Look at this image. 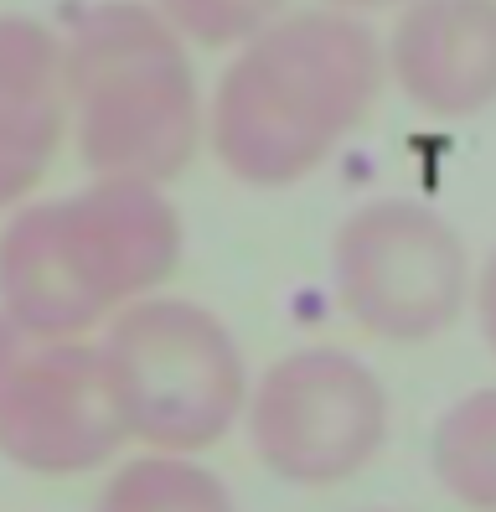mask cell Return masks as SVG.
<instances>
[{
	"instance_id": "277c9868",
	"label": "cell",
	"mask_w": 496,
	"mask_h": 512,
	"mask_svg": "<svg viewBox=\"0 0 496 512\" xmlns=\"http://www.w3.org/2000/svg\"><path fill=\"white\" fill-rule=\"evenodd\" d=\"M93 347L124 445L161 456H207L243 430L254 373L233 326L202 300L161 290L114 316Z\"/></svg>"
},
{
	"instance_id": "8fae6325",
	"label": "cell",
	"mask_w": 496,
	"mask_h": 512,
	"mask_svg": "<svg viewBox=\"0 0 496 512\" xmlns=\"http://www.w3.org/2000/svg\"><path fill=\"white\" fill-rule=\"evenodd\" d=\"M93 507H104V512H238L228 481L202 456H161V450L119 456Z\"/></svg>"
},
{
	"instance_id": "52a82bcc",
	"label": "cell",
	"mask_w": 496,
	"mask_h": 512,
	"mask_svg": "<svg viewBox=\"0 0 496 512\" xmlns=\"http://www.w3.org/2000/svg\"><path fill=\"white\" fill-rule=\"evenodd\" d=\"M124 456L93 342L31 337L0 316V461L31 476H88Z\"/></svg>"
},
{
	"instance_id": "9a60e30c",
	"label": "cell",
	"mask_w": 496,
	"mask_h": 512,
	"mask_svg": "<svg viewBox=\"0 0 496 512\" xmlns=\"http://www.w3.org/2000/svg\"><path fill=\"white\" fill-rule=\"evenodd\" d=\"M357 512H398V507H357Z\"/></svg>"
},
{
	"instance_id": "3957f363",
	"label": "cell",
	"mask_w": 496,
	"mask_h": 512,
	"mask_svg": "<svg viewBox=\"0 0 496 512\" xmlns=\"http://www.w3.org/2000/svg\"><path fill=\"white\" fill-rule=\"evenodd\" d=\"M68 145L93 182L166 187L207 150V94L150 0H99L62 32Z\"/></svg>"
},
{
	"instance_id": "7c38bea8",
	"label": "cell",
	"mask_w": 496,
	"mask_h": 512,
	"mask_svg": "<svg viewBox=\"0 0 496 512\" xmlns=\"http://www.w3.org/2000/svg\"><path fill=\"white\" fill-rule=\"evenodd\" d=\"M192 52H238L290 11V0H150Z\"/></svg>"
},
{
	"instance_id": "5bb4252c",
	"label": "cell",
	"mask_w": 496,
	"mask_h": 512,
	"mask_svg": "<svg viewBox=\"0 0 496 512\" xmlns=\"http://www.w3.org/2000/svg\"><path fill=\"white\" fill-rule=\"evenodd\" d=\"M316 6H326V11H341V16H357V21H367V16H378V11H403L409 0H316Z\"/></svg>"
},
{
	"instance_id": "30bf717a",
	"label": "cell",
	"mask_w": 496,
	"mask_h": 512,
	"mask_svg": "<svg viewBox=\"0 0 496 512\" xmlns=\"http://www.w3.org/2000/svg\"><path fill=\"white\" fill-rule=\"evenodd\" d=\"M429 476L455 507L496 512V383L460 394L434 419Z\"/></svg>"
},
{
	"instance_id": "2e32d148",
	"label": "cell",
	"mask_w": 496,
	"mask_h": 512,
	"mask_svg": "<svg viewBox=\"0 0 496 512\" xmlns=\"http://www.w3.org/2000/svg\"><path fill=\"white\" fill-rule=\"evenodd\" d=\"M93 512H104V507H93Z\"/></svg>"
},
{
	"instance_id": "9c48e42d",
	"label": "cell",
	"mask_w": 496,
	"mask_h": 512,
	"mask_svg": "<svg viewBox=\"0 0 496 512\" xmlns=\"http://www.w3.org/2000/svg\"><path fill=\"white\" fill-rule=\"evenodd\" d=\"M68 145L62 32L37 16H0V213L42 192Z\"/></svg>"
},
{
	"instance_id": "4fadbf2b",
	"label": "cell",
	"mask_w": 496,
	"mask_h": 512,
	"mask_svg": "<svg viewBox=\"0 0 496 512\" xmlns=\"http://www.w3.org/2000/svg\"><path fill=\"white\" fill-rule=\"evenodd\" d=\"M476 321V331H481V342H486V352L496 357V249L486 254V259H476V280H471V311H465Z\"/></svg>"
},
{
	"instance_id": "8992f818",
	"label": "cell",
	"mask_w": 496,
	"mask_h": 512,
	"mask_svg": "<svg viewBox=\"0 0 496 512\" xmlns=\"http://www.w3.org/2000/svg\"><path fill=\"white\" fill-rule=\"evenodd\" d=\"M243 435L274 481L331 492L378 466L393 435V399L367 357L310 342L254 373Z\"/></svg>"
},
{
	"instance_id": "5b68a950",
	"label": "cell",
	"mask_w": 496,
	"mask_h": 512,
	"mask_svg": "<svg viewBox=\"0 0 496 512\" xmlns=\"http://www.w3.org/2000/svg\"><path fill=\"white\" fill-rule=\"evenodd\" d=\"M331 295L383 347L440 342L471 311L476 259L465 233L419 197H372L331 233Z\"/></svg>"
},
{
	"instance_id": "ba28073f",
	"label": "cell",
	"mask_w": 496,
	"mask_h": 512,
	"mask_svg": "<svg viewBox=\"0 0 496 512\" xmlns=\"http://www.w3.org/2000/svg\"><path fill=\"white\" fill-rule=\"evenodd\" d=\"M388 83L429 119H476L496 104V0H409L383 37Z\"/></svg>"
},
{
	"instance_id": "6da1fadb",
	"label": "cell",
	"mask_w": 496,
	"mask_h": 512,
	"mask_svg": "<svg viewBox=\"0 0 496 512\" xmlns=\"http://www.w3.org/2000/svg\"><path fill=\"white\" fill-rule=\"evenodd\" d=\"M383 88V37L372 21L290 6L228 52L207 94V150L238 187H300L367 125Z\"/></svg>"
},
{
	"instance_id": "7a4b0ae2",
	"label": "cell",
	"mask_w": 496,
	"mask_h": 512,
	"mask_svg": "<svg viewBox=\"0 0 496 512\" xmlns=\"http://www.w3.org/2000/svg\"><path fill=\"white\" fill-rule=\"evenodd\" d=\"M186 223L166 187L93 182L31 197L0 228V316L31 337L99 342L140 300L171 290Z\"/></svg>"
}]
</instances>
